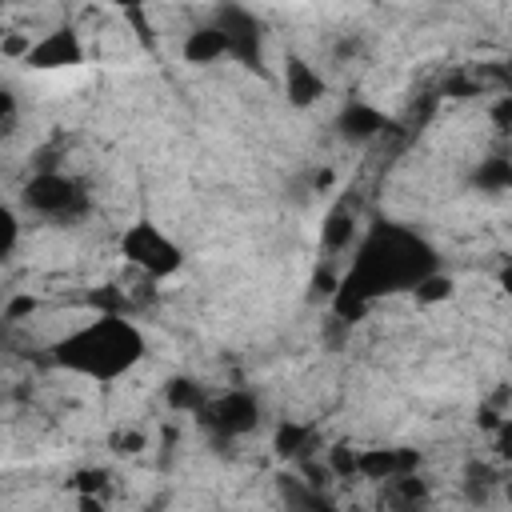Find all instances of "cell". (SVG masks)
<instances>
[{"mask_svg":"<svg viewBox=\"0 0 512 512\" xmlns=\"http://www.w3.org/2000/svg\"><path fill=\"white\" fill-rule=\"evenodd\" d=\"M436 272V252L428 248V240H420L412 228L400 224H376L352 252L348 272L336 284L332 308L352 320L360 316L372 300L392 296V292H416L420 280H428Z\"/></svg>","mask_w":512,"mask_h":512,"instance_id":"cell-1","label":"cell"},{"mask_svg":"<svg viewBox=\"0 0 512 512\" xmlns=\"http://www.w3.org/2000/svg\"><path fill=\"white\" fill-rule=\"evenodd\" d=\"M144 348V332L124 312H96L52 344V360L72 376L112 384L144 360Z\"/></svg>","mask_w":512,"mask_h":512,"instance_id":"cell-2","label":"cell"},{"mask_svg":"<svg viewBox=\"0 0 512 512\" xmlns=\"http://www.w3.org/2000/svg\"><path fill=\"white\" fill-rule=\"evenodd\" d=\"M20 204H24L32 216H40V220L72 224V220H80V216L92 208V196H88V188H84L76 176L48 168V172H36V176L24 184Z\"/></svg>","mask_w":512,"mask_h":512,"instance_id":"cell-3","label":"cell"},{"mask_svg":"<svg viewBox=\"0 0 512 512\" xmlns=\"http://www.w3.org/2000/svg\"><path fill=\"white\" fill-rule=\"evenodd\" d=\"M120 252H124L128 264H136L144 276H156V280L180 272V264H184L180 244H176L172 236H164L152 220H136V224H128L124 236H120Z\"/></svg>","mask_w":512,"mask_h":512,"instance_id":"cell-4","label":"cell"},{"mask_svg":"<svg viewBox=\"0 0 512 512\" xmlns=\"http://www.w3.org/2000/svg\"><path fill=\"white\" fill-rule=\"evenodd\" d=\"M200 424L220 436V440H236V436H248L256 424H260V400L252 392H224V396H212L200 412Z\"/></svg>","mask_w":512,"mask_h":512,"instance_id":"cell-5","label":"cell"},{"mask_svg":"<svg viewBox=\"0 0 512 512\" xmlns=\"http://www.w3.org/2000/svg\"><path fill=\"white\" fill-rule=\"evenodd\" d=\"M216 28L228 44V56L240 60V64H260V52H264V36H260V24L248 8H220L216 12Z\"/></svg>","mask_w":512,"mask_h":512,"instance_id":"cell-6","label":"cell"},{"mask_svg":"<svg viewBox=\"0 0 512 512\" xmlns=\"http://www.w3.org/2000/svg\"><path fill=\"white\" fill-rule=\"evenodd\" d=\"M84 60V44L72 28H52L44 32L40 40H32L24 64L36 68V72H56V68H76Z\"/></svg>","mask_w":512,"mask_h":512,"instance_id":"cell-7","label":"cell"},{"mask_svg":"<svg viewBox=\"0 0 512 512\" xmlns=\"http://www.w3.org/2000/svg\"><path fill=\"white\" fill-rule=\"evenodd\" d=\"M420 468V456L412 448H360L356 452V476H368L376 484H392L400 476H412Z\"/></svg>","mask_w":512,"mask_h":512,"instance_id":"cell-8","label":"cell"},{"mask_svg":"<svg viewBox=\"0 0 512 512\" xmlns=\"http://www.w3.org/2000/svg\"><path fill=\"white\" fill-rule=\"evenodd\" d=\"M336 128H340V136H344V140L364 144V140H372V136H380V132L388 128V116H384L380 108L364 104V100H352V104L340 112Z\"/></svg>","mask_w":512,"mask_h":512,"instance_id":"cell-9","label":"cell"},{"mask_svg":"<svg viewBox=\"0 0 512 512\" xmlns=\"http://www.w3.org/2000/svg\"><path fill=\"white\" fill-rule=\"evenodd\" d=\"M284 88H288V100L304 108V104H312V100L324 96V76H320L308 60L288 56V60H284Z\"/></svg>","mask_w":512,"mask_h":512,"instance_id":"cell-10","label":"cell"},{"mask_svg":"<svg viewBox=\"0 0 512 512\" xmlns=\"http://www.w3.org/2000/svg\"><path fill=\"white\" fill-rule=\"evenodd\" d=\"M280 500H284L288 512H332L320 484L300 480V476H280Z\"/></svg>","mask_w":512,"mask_h":512,"instance_id":"cell-11","label":"cell"},{"mask_svg":"<svg viewBox=\"0 0 512 512\" xmlns=\"http://www.w3.org/2000/svg\"><path fill=\"white\" fill-rule=\"evenodd\" d=\"M184 56H188L192 64H212V60L228 56V44H224V36H220L216 24H204V28H196V32L184 40Z\"/></svg>","mask_w":512,"mask_h":512,"instance_id":"cell-12","label":"cell"},{"mask_svg":"<svg viewBox=\"0 0 512 512\" xmlns=\"http://www.w3.org/2000/svg\"><path fill=\"white\" fill-rule=\"evenodd\" d=\"M472 184L480 192H512V156H488L476 164Z\"/></svg>","mask_w":512,"mask_h":512,"instance_id":"cell-13","label":"cell"},{"mask_svg":"<svg viewBox=\"0 0 512 512\" xmlns=\"http://www.w3.org/2000/svg\"><path fill=\"white\" fill-rule=\"evenodd\" d=\"M272 444H276V452H280L284 460H308V448H312V428H304V424H280Z\"/></svg>","mask_w":512,"mask_h":512,"instance_id":"cell-14","label":"cell"},{"mask_svg":"<svg viewBox=\"0 0 512 512\" xmlns=\"http://www.w3.org/2000/svg\"><path fill=\"white\" fill-rule=\"evenodd\" d=\"M500 488V472L492 468V464H468V472H464V492H468V500H488V492H496Z\"/></svg>","mask_w":512,"mask_h":512,"instance_id":"cell-15","label":"cell"},{"mask_svg":"<svg viewBox=\"0 0 512 512\" xmlns=\"http://www.w3.org/2000/svg\"><path fill=\"white\" fill-rule=\"evenodd\" d=\"M208 400H212V396H204V388L192 384V380H172V384H168V404L180 408V412H196V416H200Z\"/></svg>","mask_w":512,"mask_h":512,"instance_id":"cell-16","label":"cell"},{"mask_svg":"<svg viewBox=\"0 0 512 512\" xmlns=\"http://www.w3.org/2000/svg\"><path fill=\"white\" fill-rule=\"evenodd\" d=\"M352 232H356L352 212L336 208V212L328 216V224H324V244H328V248H348V244H352Z\"/></svg>","mask_w":512,"mask_h":512,"instance_id":"cell-17","label":"cell"},{"mask_svg":"<svg viewBox=\"0 0 512 512\" xmlns=\"http://www.w3.org/2000/svg\"><path fill=\"white\" fill-rule=\"evenodd\" d=\"M0 232H4V240H0V256L8 260V256L16 252V236H20V220H16V212H12V208H4V212H0Z\"/></svg>","mask_w":512,"mask_h":512,"instance_id":"cell-18","label":"cell"},{"mask_svg":"<svg viewBox=\"0 0 512 512\" xmlns=\"http://www.w3.org/2000/svg\"><path fill=\"white\" fill-rule=\"evenodd\" d=\"M448 292H452V280H444L440 272H432L428 280L416 284V300H428V304H432V300H444Z\"/></svg>","mask_w":512,"mask_h":512,"instance_id":"cell-19","label":"cell"},{"mask_svg":"<svg viewBox=\"0 0 512 512\" xmlns=\"http://www.w3.org/2000/svg\"><path fill=\"white\" fill-rule=\"evenodd\" d=\"M492 440H496V456H500L504 464H512V416H504V420L496 424Z\"/></svg>","mask_w":512,"mask_h":512,"instance_id":"cell-20","label":"cell"},{"mask_svg":"<svg viewBox=\"0 0 512 512\" xmlns=\"http://www.w3.org/2000/svg\"><path fill=\"white\" fill-rule=\"evenodd\" d=\"M492 124H496L504 136H512V92L492 104Z\"/></svg>","mask_w":512,"mask_h":512,"instance_id":"cell-21","label":"cell"},{"mask_svg":"<svg viewBox=\"0 0 512 512\" xmlns=\"http://www.w3.org/2000/svg\"><path fill=\"white\" fill-rule=\"evenodd\" d=\"M32 308H36V300H32V296H20V300H12V304H8V312H4V316H8V320H16V316H24V312H32Z\"/></svg>","mask_w":512,"mask_h":512,"instance_id":"cell-22","label":"cell"},{"mask_svg":"<svg viewBox=\"0 0 512 512\" xmlns=\"http://www.w3.org/2000/svg\"><path fill=\"white\" fill-rule=\"evenodd\" d=\"M80 512H104V500L100 496H80Z\"/></svg>","mask_w":512,"mask_h":512,"instance_id":"cell-23","label":"cell"},{"mask_svg":"<svg viewBox=\"0 0 512 512\" xmlns=\"http://www.w3.org/2000/svg\"><path fill=\"white\" fill-rule=\"evenodd\" d=\"M500 492L512 500V472H504V476H500Z\"/></svg>","mask_w":512,"mask_h":512,"instance_id":"cell-24","label":"cell"},{"mask_svg":"<svg viewBox=\"0 0 512 512\" xmlns=\"http://www.w3.org/2000/svg\"><path fill=\"white\" fill-rule=\"evenodd\" d=\"M500 284H504V292L512 296V268H504V272H500Z\"/></svg>","mask_w":512,"mask_h":512,"instance_id":"cell-25","label":"cell"}]
</instances>
